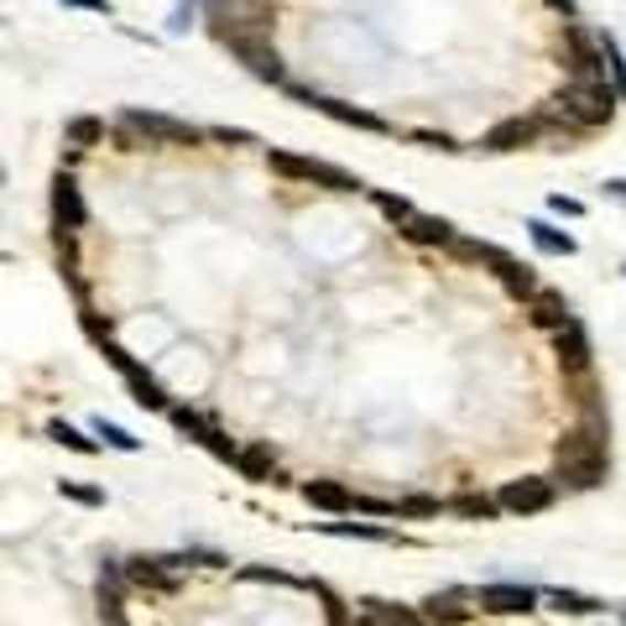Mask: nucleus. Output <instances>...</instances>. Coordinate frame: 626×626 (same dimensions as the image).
Masks as SVG:
<instances>
[{
  "instance_id": "8",
  "label": "nucleus",
  "mask_w": 626,
  "mask_h": 626,
  "mask_svg": "<svg viewBox=\"0 0 626 626\" xmlns=\"http://www.w3.org/2000/svg\"><path fill=\"white\" fill-rule=\"evenodd\" d=\"M528 235H532V246H538L543 256H574L580 251V240H574L569 230H559L553 219H528Z\"/></svg>"
},
{
  "instance_id": "6",
  "label": "nucleus",
  "mask_w": 626,
  "mask_h": 626,
  "mask_svg": "<svg viewBox=\"0 0 626 626\" xmlns=\"http://www.w3.org/2000/svg\"><path fill=\"white\" fill-rule=\"evenodd\" d=\"M120 126H137V131H147L152 141H194L198 137L194 126H183V120H173V116H156V110H137V105L120 110Z\"/></svg>"
},
{
  "instance_id": "5",
  "label": "nucleus",
  "mask_w": 626,
  "mask_h": 626,
  "mask_svg": "<svg viewBox=\"0 0 626 626\" xmlns=\"http://www.w3.org/2000/svg\"><path fill=\"white\" fill-rule=\"evenodd\" d=\"M309 110H319V116H330V120H339V126H360V131H376V137H397V126L391 120H381V116H371V110H355V105H345V99H334V95H313V105Z\"/></svg>"
},
{
  "instance_id": "15",
  "label": "nucleus",
  "mask_w": 626,
  "mask_h": 626,
  "mask_svg": "<svg viewBox=\"0 0 626 626\" xmlns=\"http://www.w3.org/2000/svg\"><path fill=\"white\" fill-rule=\"evenodd\" d=\"M198 6H204V0H177V6H173V17H168V32H173V37H183V32L194 26Z\"/></svg>"
},
{
  "instance_id": "3",
  "label": "nucleus",
  "mask_w": 626,
  "mask_h": 626,
  "mask_svg": "<svg viewBox=\"0 0 626 626\" xmlns=\"http://www.w3.org/2000/svg\"><path fill=\"white\" fill-rule=\"evenodd\" d=\"M553 501H559V481H553V475L507 481V486L496 490V507H501V511H517V517H528V511H548Z\"/></svg>"
},
{
  "instance_id": "18",
  "label": "nucleus",
  "mask_w": 626,
  "mask_h": 626,
  "mask_svg": "<svg viewBox=\"0 0 626 626\" xmlns=\"http://www.w3.org/2000/svg\"><path fill=\"white\" fill-rule=\"evenodd\" d=\"M601 188H606V198H611V204H626V177H606Z\"/></svg>"
},
{
  "instance_id": "16",
  "label": "nucleus",
  "mask_w": 626,
  "mask_h": 626,
  "mask_svg": "<svg viewBox=\"0 0 626 626\" xmlns=\"http://www.w3.org/2000/svg\"><path fill=\"white\" fill-rule=\"evenodd\" d=\"M548 209H553L559 219H580V215H585V204H580V198H569V194H548Z\"/></svg>"
},
{
  "instance_id": "7",
  "label": "nucleus",
  "mask_w": 626,
  "mask_h": 626,
  "mask_svg": "<svg viewBox=\"0 0 626 626\" xmlns=\"http://www.w3.org/2000/svg\"><path fill=\"white\" fill-rule=\"evenodd\" d=\"M303 501L313 511H330V517H355V490L339 486V481H309L303 486Z\"/></svg>"
},
{
  "instance_id": "1",
  "label": "nucleus",
  "mask_w": 626,
  "mask_h": 626,
  "mask_svg": "<svg viewBox=\"0 0 626 626\" xmlns=\"http://www.w3.org/2000/svg\"><path fill=\"white\" fill-rule=\"evenodd\" d=\"M215 32V42L230 53V58H240L246 68H251L256 78H267V84H288V68H282V53H277L272 42V26H209Z\"/></svg>"
},
{
  "instance_id": "13",
  "label": "nucleus",
  "mask_w": 626,
  "mask_h": 626,
  "mask_svg": "<svg viewBox=\"0 0 626 626\" xmlns=\"http://www.w3.org/2000/svg\"><path fill=\"white\" fill-rule=\"evenodd\" d=\"M95 433H99V444H105V450H120V454H137L141 450L137 433L120 429V423H110V418H95Z\"/></svg>"
},
{
  "instance_id": "11",
  "label": "nucleus",
  "mask_w": 626,
  "mask_h": 626,
  "mask_svg": "<svg viewBox=\"0 0 626 626\" xmlns=\"http://www.w3.org/2000/svg\"><path fill=\"white\" fill-rule=\"evenodd\" d=\"M595 42H601V58H606L611 89H616V99H626V53L616 47V37H611V32H601V26H595Z\"/></svg>"
},
{
  "instance_id": "9",
  "label": "nucleus",
  "mask_w": 626,
  "mask_h": 626,
  "mask_svg": "<svg viewBox=\"0 0 626 626\" xmlns=\"http://www.w3.org/2000/svg\"><path fill=\"white\" fill-rule=\"evenodd\" d=\"M313 532H324V538H360V543H397V528H381V522H313Z\"/></svg>"
},
{
  "instance_id": "12",
  "label": "nucleus",
  "mask_w": 626,
  "mask_h": 626,
  "mask_svg": "<svg viewBox=\"0 0 626 626\" xmlns=\"http://www.w3.org/2000/svg\"><path fill=\"white\" fill-rule=\"evenodd\" d=\"M47 439H53V444H63V450H74V454H99V450H105L99 439H84V433H78L74 423H63V418H53V423H47Z\"/></svg>"
},
{
  "instance_id": "14",
  "label": "nucleus",
  "mask_w": 626,
  "mask_h": 626,
  "mask_svg": "<svg viewBox=\"0 0 626 626\" xmlns=\"http://www.w3.org/2000/svg\"><path fill=\"white\" fill-rule=\"evenodd\" d=\"M58 496H68V501H78V507H105V490L84 486V481H74V475H63L58 481Z\"/></svg>"
},
{
  "instance_id": "17",
  "label": "nucleus",
  "mask_w": 626,
  "mask_h": 626,
  "mask_svg": "<svg viewBox=\"0 0 626 626\" xmlns=\"http://www.w3.org/2000/svg\"><path fill=\"white\" fill-rule=\"evenodd\" d=\"M63 6H74V11H95V17H110V0H63Z\"/></svg>"
},
{
  "instance_id": "2",
  "label": "nucleus",
  "mask_w": 626,
  "mask_h": 626,
  "mask_svg": "<svg viewBox=\"0 0 626 626\" xmlns=\"http://www.w3.org/2000/svg\"><path fill=\"white\" fill-rule=\"evenodd\" d=\"M272 168L288 177H303V183H319V188H330V194H355V188H366L360 177H350L345 168H334V162H313V156H293V152H272Z\"/></svg>"
},
{
  "instance_id": "19",
  "label": "nucleus",
  "mask_w": 626,
  "mask_h": 626,
  "mask_svg": "<svg viewBox=\"0 0 626 626\" xmlns=\"http://www.w3.org/2000/svg\"><path fill=\"white\" fill-rule=\"evenodd\" d=\"M553 11H564V17H574V0H548Z\"/></svg>"
},
{
  "instance_id": "4",
  "label": "nucleus",
  "mask_w": 626,
  "mask_h": 626,
  "mask_svg": "<svg viewBox=\"0 0 626 626\" xmlns=\"http://www.w3.org/2000/svg\"><path fill=\"white\" fill-rule=\"evenodd\" d=\"M89 225V209H84V194H78V183H74V173H63L58 168V177H53V230H84Z\"/></svg>"
},
{
  "instance_id": "20",
  "label": "nucleus",
  "mask_w": 626,
  "mask_h": 626,
  "mask_svg": "<svg viewBox=\"0 0 626 626\" xmlns=\"http://www.w3.org/2000/svg\"><path fill=\"white\" fill-rule=\"evenodd\" d=\"M622 272H626V267H622Z\"/></svg>"
},
{
  "instance_id": "10",
  "label": "nucleus",
  "mask_w": 626,
  "mask_h": 626,
  "mask_svg": "<svg viewBox=\"0 0 626 626\" xmlns=\"http://www.w3.org/2000/svg\"><path fill=\"white\" fill-rule=\"evenodd\" d=\"M63 141H68L74 152H89V147L105 141V120H99V116H74L68 126H63Z\"/></svg>"
}]
</instances>
